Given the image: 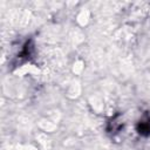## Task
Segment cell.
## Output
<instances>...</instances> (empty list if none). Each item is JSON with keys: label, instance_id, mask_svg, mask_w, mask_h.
<instances>
[{"label": "cell", "instance_id": "6da1fadb", "mask_svg": "<svg viewBox=\"0 0 150 150\" xmlns=\"http://www.w3.org/2000/svg\"><path fill=\"white\" fill-rule=\"evenodd\" d=\"M137 130H138V132L142 134V135H143L144 132H146V135L150 134V117H145V118L141 120L139 123H138Z\"/></svg>", "mask_w": 150, "mask_h": 150}]
</instances>
